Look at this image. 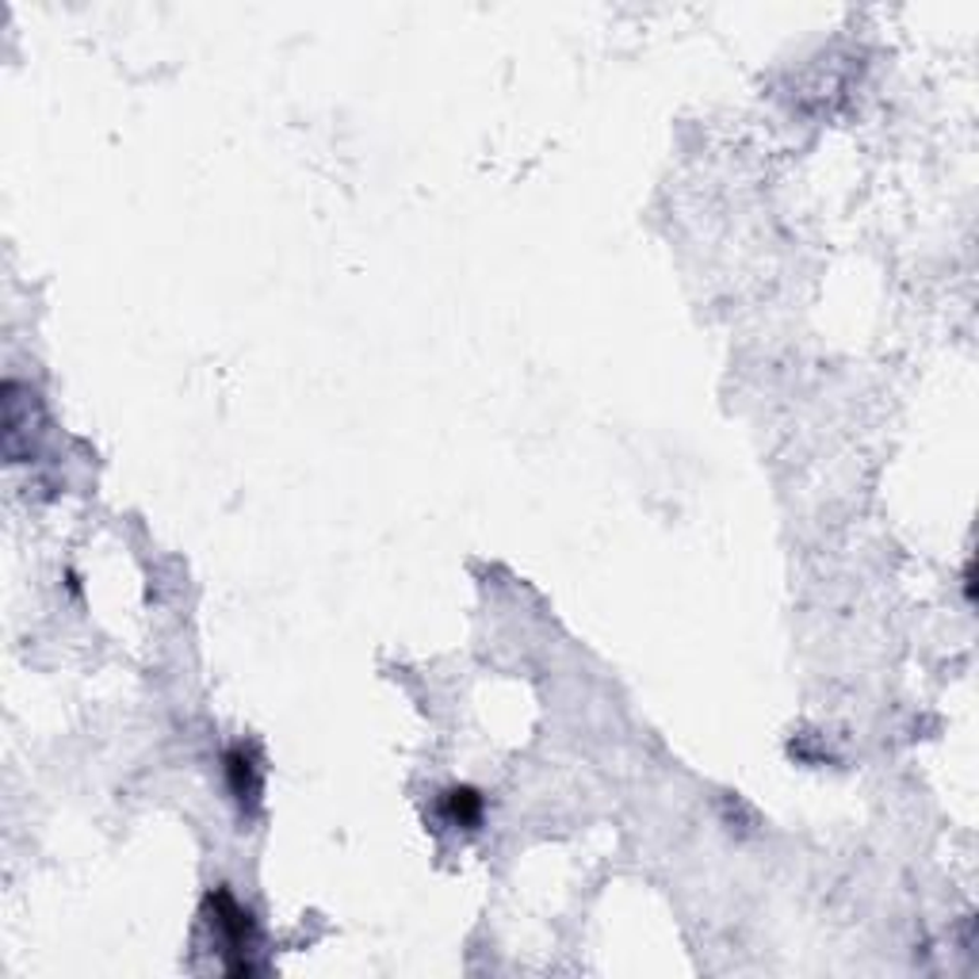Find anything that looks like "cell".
Segmentation results:
<instances>
[{
  "label": "cell",
  "instance_id": "cell-1",
  "mask_svg": "<svg viewBox=\"0 0 979 979\" xmlns=\"http://www.w3.org/2000/svg\"><path fill=\"white\" fill-rule=\"evenodd\" d=\"M211 907H215L211 926H215V933H219V941H222V953L230 956V971H237V976L245 971V976H249L253 964L245 960V956L253 953V941H257L249 915H245V910L230 900V892L211 895Z\"/></svg>",
  "mask_w": 979,
  "mask_h": 979
},
{
  "label": "cell",
  "instance_id": "cell-2",
  "mask_svg": "<svg viewBox=\"0 0 979 979\" xmlns=\"http://www.w3.org/2000/svg\"><path fill=\"white\" fill-rule=\"evenodd\" d=\"M227 776H230V788L242 804H257L260 796V773H257V761L245 746H234L227 754Z\"/></svg>",
  "mask_w": 979,
  "mask_h": 979
},
{
  "label": "cell",
  "instance_id": "cell-3",
  "mask_svg": "<svg viewBox=\"0 0 979 979\" xmlns=\"http://www.w3.org/2000/svg\"><path fill=\"white\" fill-rule=\"evenodd\" d=\"M444 811L455 827H475L482 819V796L475 788H452L444 796Z\"/></svg>",
  "mask_w": 979,
  "mask_h": 979
}]
</instances>
